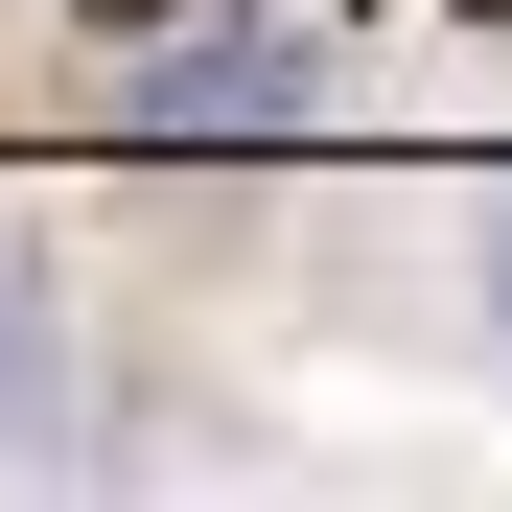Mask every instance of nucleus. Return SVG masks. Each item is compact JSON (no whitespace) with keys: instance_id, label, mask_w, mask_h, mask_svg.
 Listing matches in <instances>:
<instances>
[{"instance_id":"20e7f679","label":"nucleus","mask_w":512,"mask_h":512,"mask_svg":"<svg viewBox=\"0 0 512 512\" xmlns=\"http://www.w3.org/2000/svg\"><path fill=\"white\" fill-rule=\"evenodd\" d=\"M94 24H187V0H94Z\"/></svg>"},{"instance_id":"7ed1b4c3","label":"nucleus","mask_w":512,"mask_h":512,"mask_svg":"<svg viewBox=\"0 0 512 512\" xmlns=\"http://www.w3.org/2000/svg\"><path fill=\"white\" fill-rule=\"evenodd\" d=\"M466 303H489V350H512V187L466 210Z\"/></svg>"},{"instance_id":"f257e3e1","label":"nucleus","mask_w":512,"mask_h":512,"mask_svg":"<svg viewBox=\"0 0 512 512\" xmlns=\"http://www.w3.org/2000/svg\"><path fill=\"white\" fill-rule=\"evenodd\" d=\"M303 94H326V70H303L280 24H140V70H117V140H140V163H256Z\"/></svg>"},{"instance_id":"f03ea898","label":"nucleus","mask_w":512,"mask_h":512,"mask_svg":"<svg viewBox=\"0 0 512 512\" xmlns=\"http://www.w3.org/2000/svg\"><path fill=\"white\" fill-rule=\"evenodd\" d=\"M24 443H70V350H47L24 280H0V466H24Z\"/></svg>"}]
</instances>
